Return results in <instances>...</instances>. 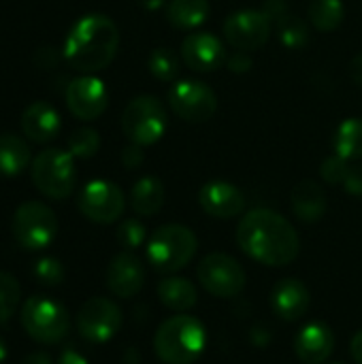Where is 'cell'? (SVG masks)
I'll list each match as a JSON object with an SVG mask.
<instances>
[{"label": "cell", "mask_w": 362, "mask_h": 364, "mask_svg": "<svg viewBox=\"0 0 362 364\" xmlns=\"http://www.w3.org/2000/svg\"><path fill=\"white\" fill-rule=\"evenodd\" d=\"M145 11H156V9H160V6H164L166 4V0H137Z\"/></svg>", "instance_id": "obj_44"}, {"label": "cell", "mask_w": 362, "mask_h": 364, "mask_svg": "<svg viewBox=\"0 0 362 364\" xmlns=\"http://www.w3.org/2000/svg\"><path fill=\"white\" fill-rule=\"evenodd\" d=\"M241 252L265 267H288L301 254V239L294 226L277 211L252 209L237 226Z\"/></svg>", "instance_id": "obj_1"}, {"label": "cell", "mask_w": 362, "mask_h": 364, "mask_svg": "<svg viewBox=\"0 0 362 364\" xmlns=\"http://www.w3.org/2000/svg\"><path fill=\"white\" fill-rule=\"evenodd\" d=\"M156 294L166 309L177 311V314H186L198 303L196 286L190 279L177 277V275H166L164 279H160Z\"/></svg>", "instance_id": "obj_22"}, {"label": "cell", "mask_w": 362, "mask_h": 364, "mask_svg": "<svg viewBox=\"0 0 362 364\" xmlns=\"http://www.w3.org/2000/svg\"><path fill=\"white\" fill-rule=\"evenodd\" d=\"M198 252L194 230L183 224H164L147 241L145 256L151 269L160 275H175L183 271Z\"/></svg>", "instance_id": "obj_4"}, {"label": "cell", "mask_w": 362, "mask_h": 364, "mask_svg": "<svg viewBox=\"0 0 362 364\" xmlns=\"http://www.w3.org/2000/svg\"><path fill=\"white\" fill-rule=\"evenodd\" d=\"M43 58V62H38L36 66L38 68H51V66H55V62H58V53H55V49H51V47H43V49H38L36 51V60H41Z\"/></svg>", "instance_id": "obj_39"}, {"label": "cell", "mask_w": 362, "mask_h": 364, "mask_svg": "<svg viewBox=\"0 0 362 364\" xmlns=\"http://www.w3.org/2000/svg\"><path fill=\"white\" fill-rule=\"evenodd\" d=\"M344 190L352 196H362V166H350L344 179Z\"/></svg>", "instance_id": "obj_37"}, {"label": "cell", "mask_w": 362, "mask_h": 364, "mask_svg": "<svg viewBox=\"0 0 362 364\" xmlns=\"http://www.w3.org/2000/svg\"><path fill=\"white\" fill-rule=\"evenodd\" d=\"M147 68H149V73H151L158 81L169 83V81H173V79L179 75V58H177L171 49L158 47V49H154V51L149 53V58H147Z\"/></svg>", "instance_id": "obj_28"}, {"label": "cell", "mask_w": 362, "mask_h": 364, "mask_svg": "<svg viewBox=\"0 0 362 364\" xmlns=\"http://www.w3.org/2000/svg\"><path fill=\"white\" fill-rule=\"evenodd\" d=\"M34 279L41 284V286H60L64 282V267L58 258H51V256H45L41 258L36 264H34V271H32Z\"/></svg>", "instance_id": "obj_33"}, {"label": "cell", "mask_w": 362, "mask_h": 364, "mask_svg": "<svg viewBox=\"0 0 362 364\" xmlns=\"http://www.w3.org/2000/svg\"><path fill=\"white\" fill-rule=\"evenodd\" d=\"M58 364H90L85 360V356H81L75 348H66L60 358H58Z\"/></svg>", "instance_id": "obj_40"}, {"label": "cell", "mask_w": 362, "mask_h": 364, "mask_svg": "<svg viewBox=\"0 0 362 364\" xmlns=\"http://www.w3.org/2000/svg\"><path fill=\"white\" fill-rule=\"evenodd\" d=\"M77 207L81 215L94 224H113L122 218L126 198L117 183L107 179H92L81 188Z\"/></svg>", "instance_id": "obj_10"}, {"label": "cell", "mask_w": 362, "mask_h": 364, "mask_svg": "<svg viewBox=\"0 0 362 364\" xmlns=\"http://www.w3.org/2000/svg\"><path fill=\"white\" fill-rule=\"evenodd\" d=\"M273 23L258 9H243L224 21V38L237 51H256L271 38Z\"/></svg>", "instance_id": "obj_13"}, {"label": "cell", "mask_w": 362, "mask_h": 364, "mask_svg": "<svg viewBox=\"0 0 362 364\" xmlns=\"http://www.w3.org/2000/svg\"><path fill=\"white\" fill-rule=\"evenodd\" d=\"M64 100L75 117L92 122L105 113L109 105V92L105 81L98 79L96 75H81L66 85Z\"/></svg>", "instance_id": "obj_14"}, {"label": "cell", "mask_w": 362, "mask_h": 364, "mask_svg": "<svg viewBox=\"0 0 362 364\" xmlns=\"http://www.w3.org/2000/svg\"><path fill=\"white\" fill-rule=\"evenodd\" d=\"M98 149H100V134H98V130L90 128V126H81V128L73 130V134L68 136V151L73 154V158L87 160Z\"/></svg>", "instance_id": "obj_30"}, {"label": "cell", "mask_w": 362, "mask_h": 364, "mask_svg": "<svg viewBox=\"0 0 362 364\" xmlns=\"http://www.w3.org/2000/svg\"><path fill=\"white\" fill-rule=\"evenodd\" d=\"M309 21L320 32H333L341 26L346 6L341 0H312L307 9Z\"/></svg>", "instance_id": "obj_27"}, {"label": "cell", "mask_w": 362, "mask_h": 364, "mask_svg": "<svg viewBox=\"0 0 362 364\" xmlns=\"http://www.w3.org/2000/svg\"><path fill=\"white\" fill-rule=\"evenodd\" d=\"M21 364H51V356L43 350H36V352H30Z\"/></svg>", "instance_id": "obj_43"}, {"label": "cell", "mask_w": 362, "mask_h": 364, "mask_svg": "<svg viewBox=\"0 0 362 364\" xmlns=\"http://www.w3.org/2000/svg\"><path fill=\"white\" fill-rule=\"evenodd\" d=\"M226 66H228L230 73L241 75V73H247V70L254 66V60H252L250 51H237V49H235V53H230V55L226 58Z\"/></svg>", "instance_id": "obj_36"}, {"label": "cell", "mask_w": 362, "mask_h": 364, "mask_svg": "<svg viewBox=\"0 0 362 364\" xmlns=\"http://www.w3.org/2000/svg\"><path fill=\"white\" fill-rule=\"evenodd\" d=\"M260 11H262V13L269 17V21L275 23V26H280L286 17H290L286 0H267V2L262 4Z\"/></svg>", "instance_id": "obj_35"}, {"label": "cell", "mask_w": 362, "mask_h": 364, "mask_svg": "<svg viewBox=\"0 0 362 364\" xmlns=\"http://www.w3.org/2000/svg\"><path fill=\"white\" fill-rule=\"evenodd\" d=\"M30 177L43 196L51 200H64L73 194L77 183L75 158L70 151L47 147L32 160Z\"/></svg>", "instance_id": "obj_6"}, {"label": "cell", "mask_w": 362, "mask_h": 364, "mask_svg": "<svg viewBox=\"0 0 362 364\" xmlns=\"http://www.w3.org/2000/svg\"><path fill=\"white\" fill-rule=\"evenodd\" d=\"M350 166H352L350 160H346V158L333 154V156H329V158L322 162V166H320V177H322L326 183H331V186H344V179H346Z\"/></svg>", "instance_id": "obj_34"}, {"label": "cell", "mask_w": 362, "mask_h": 364, "mask_svg": "<svg viewBox=\"0 0 362 364\" xmlns=\"http://www.w3.org/2000/svg\"><path fill=\"white\" fill-rule=\"evenodd\" d=\"M169 128V115L164 105L149 94L132 98L122 113V132L124 136L141 147L158 143Z\"/></svg>", "instance_id": "obj_7"}, {"label": "cell", "mask_w": 362, "mask_h": 364, "mask_svg": "<svg viewBox=\"0 0 362 364\" xmlns=\"http://www.w3.org/2000/svg\"><path fill=\"white\" fill-rule=\"evenodd\" d=\"M124 364H141V356L134 352V348H128L124 354Z\"/></svg>", "instance_id": "obj_45"}, {"label": "cell", "mask_w": 362, "mask_h": 364, "mask_svg": "<svg viewBox=\"0 0 362 364\" xmlns=\"http://www.w3.org/2000/svg\"><path fill=\"white\" fill-rule=\"evenodd\" d=\"M277 28H280V41H282V45L288 47V49H301L309 41L307 23L303 19L294 17V15L286 17Z\"/></svg>", "instance_id": "obj_31"}, {"label": "cell", "mask_w": 362, "mask_h": 364, "mask_svg": "<svg viewBox=\"0 0 362 364\" xmlns=\"http://www.w3.org/2000/svg\"><path fill=\"white\" fill-rule=\"evenodd\" d=\"M198 205L215 220H233L245 211V196L235 183L215 179L201 188Z\"/></svg>", "instance_id": "obj_17"}, {"label": "cell", "mask_w": 362, "mask_h": 364, "mask_svg": "<svg viewBox=\"0 0 362 364\" xmlns=\"http://www.w3.org/2000/svg\"><path fill=\"white\" fill-rule=\"evenodd\" d=\"M58 218L55 213L38 200H28L21 203L11 222V232L19 247L26 252H41L53 243L58 237Z\"/></svg>", "instance_id": "obj_8"}, {"label": "cell", "mask_w": 362, "mask_h": 364, "mask_svg": "<svg viewBox=\"0 0 362 364\" xmlns=\"http://www.w3.org/2000/svg\"><path fill=\"white\" fill-rule=\"evenodd\" d=\"M169 105L177 117L192 124H201L215 115L218 96L207 83L198 79H186L177 81L169 90Z\"/></svg>", "instance_id": "obj_12"}, {"label": "cell", "mask_w": 362, "mask_h": 364, "mask_svg": "<svg viewBox=\"0 0 362 364\" xmlns=\"http://www.w3.org/2000/svg\"><path fill=\"white\" fill-rule=\"evenodd\" d=\"M19 322L26 335L41 346L60 343L70 328V318L64 305L49 296H30L19 311Z\"/></svg>", "instance_id": "obj_5"}, {"label": "cell", "mask_w": 362, "mask_h": 364, "mask_svg": "<svg viewBox=\"0 0 362 364\" xmlns=\"http://www.w3.org/2000/svg\"><path fill=\"white\" fill-rule=\"evenodd\" d=\"M333 149L337 156L354 162L362 158V119L361 117H350L339 124L335 139H333Z\"/></svg>", "instance_id": "obj_26"}, {"label": "cell", "mask_w": 362, "mask_h": 364, "mask_svg": "<svg viewBox=\"0 0 362 364\" xmlns=\"http://www.w3.org/2000/svg\"><path fill=\"white\" fill-rule=\"evenodd\" d=\"M164 205V186L158 177H141L130 192V207L141 218H151L160 213Z\"/></svg>", "instance_id": "obj_23"}, {"label": "cell", "mask_w": 362, "mask_h": 364, "mask_svg": "<svg viewBox=\"0 0 362 364\" xmlns=\"http://www.w3.org/2000/svg\"><path fill=\"white\" fill-rule=\"evenodd\" d=\"M290 205H292L294 215L305 224L320 222L326 213V207H329L322 186L312 181V179H303L292 188Z\"/></svg>", "instance_id": "obj_21"}, {"label": "cell", "mask_w": 362, "mask_h": 364, "mask_svg": "<svg viewBox=\"0 0 362 364\" xmlns=\"http://www.w3.org/2000/svg\"><path fill=\"white\" fill-rule=\"evenodd\" d=\"M9 348H6V343H4V339L0 337V364L6 363V356H9V352H6Z\"/></svg>", "instance_id": "obj_46"}, {"label": "cell", "mask_w": 362, "mask_h": 364, "mask_svg": "<svg viewBox=\"0 0 362 364\" xmlns=\"http://www.w3.org/2000/svg\"><path fill=\"white\" fill-rule=\"evenodd\" d=\"M117 47L119 30L115 21L102 13H87L68 30L62 45V58L70 68L94 75L113 62Z\"/></svg>", "instance_id": "obj_2"}, {"label": "cell", "mask_w": 362, "mask_h": 364, "mask_svg": "<svg viewBox=\"0 0 362 364\" xmlns=\"http://www.w3.org/2000/svg\"><path fill=\"white\" fill-rule=\"evenodd\" d=\"M196 277L215 299H237L245 290V271L241 262L224 252L207 254L196 267Z\"/></svg>", "instance_id": "obj_9"}, {"label": "cell", "mask_w": 362, "mask_h": 364, "mask_svg": "<svg viewBox=\"0 0 362 364\" xmlns=\"http://www.w3.org/2000/svg\"><path fill=\"white\" fill-rule=\"evenodd\" d=\"M145 284V267L132 252H119L107 267V288L117 299H134Z\"/></svg>", "instance_id": "obj_16"}, {"label": "cell", "mask_w": 362, "mask_h": 364, "mask_svg": "<svg viewBox=\"0 0 362 364\" xmlns=\"http://www.w3.org/2000/svg\"><path fill=\"white\" fill-rule=\"evenodd\" d=\"M143 160H145V156H143V147L141 145H134V143H130L124 151H122V164L126 166V168H139L141 164H143Z\"/></svg>", "instance_id": "obj_38"}, {"label": "cell", "mask_w": 362, "mask_h": 364, "mask_svg": "<svg viewBox=\"0 0 362 364\" xmlns=\"http://www.w3.org/2000/svg\"><path fill=\"white\" fill-rule=\"evenodd\" d=\"M19 299H21L19 282L11 273L0 271V326L15 316L19 307Z\"/></svg>", "instance_id": "obj_29"}, {"label": "cell", "mask_w": 362, "mask_h": 364, "mask_svg": "<svg viewBox=\"0 0 362 364\" xmlns=\"http://www.w3.org/2000/svg\"><path fill=\"white\" fill-rule=\"evenodd\" d=\"M211 13L209 0H169L166 19L179 30H194L207 21Z\"/></svg>", "instance_id": "obj_25"}, {"label": "cell", "mask_w": 362, "mask_h": 364, "mask_svg": "<svg viewBox=\"0 0 362 364\" xmlns=\"http://www.w3.org/2000/svg\"><path fill=\"white\" fill-rule=\"evenodd\" d=\"M350 354H352L354 363L362 364V331H358L352 337V341H350Z\"/></svg>", "instance_id": "obj_42"}, {"label": "cell", "mask_w": 362, "mask_h": 364, "mask_svg": "<svg viewBox=\"0 0 362 364\" xmlns=\"http://www.w3.org/2000/svg\"><path fill=\"white\" fill-rule=\"evenodd\" d=\"M312 307V292L309 288L297 279L286 277L275 284L271 292V309L284 322H299Z\"/></svg>", "instance_id": "obj_18"}, {"label": "cell", "mask_w": 362, "mask_h": 364, "mask_svg": "<svg viewBox=\"0 0 362 364\" xmlns=\"http://www.w3.org/2000/svg\"><path fill=\"white\" fill-rule=\"evenodd\" d=\"M331 364H341V363H331Z\"/></svg>", "instance_id": "obj_47"}, {"label": "cell", "mask_w": 362, "mask_h": 364, "mask_svg": "<svg viewBox=\"0 0 362 364\" xmlns=\"http://www.w3.org/2000/svg\"><path fill=\"white\" fill-rule=\"evenodd\" d=\"M62 130V119L55 107H51L45 100L30 102L21 113V132L28 141L45 145L58 139Z\"/></svg>", "instance_id": "obj_20"}, {"label": "cell", "mask_w": 362, "mask_h": 364, "mask_svg": "<svg viewBox=\"0 0 362 364\" xmlns=\"http://www.w3.org/2000/svg\"><path fill=\"white\" fill-rule=\"evenodd\" d=\"M115 237H117V243H119L126 252H134V250H139V247L145 243V239H147V228H145L139 220L130 218V220H124V222L117 226Z\"/></svg>", "instance_id": "obj_32"}, {"label": "cell", "mask_w": 362, "mask_h": 364, "mask_svg": "<svg viewBox=\"0 0 362 364\" xmlns=\"http://www.w3.org/2000/svg\"><path fill=\"white\" fill-rule=\"evenodd\" d=\"M292 348L303 364H324L335 350V335L329 324L309 322L297 333Z\"/></svg>", "instance_id": "obj_19"}, {"label": "cell", "mask_w": 362, "mask_h": 364, "mask_svg": "<svg viewBox=\"0 0 362 364\" xmlns=\"http://www.w3.org/2000/svg\"><path fill=\"white\" fill-rule=\"evenodd\" d=\"M350 77H352V81L356 85L362 87V53L352 58V62H350Z\"/></svg>", "instance_id": "obj_41"}, {"label": "cell", "mask_w": 362, "mask_h": 364, "mask_svg": "<svg viewBox=\"0 0 362 364\" xmlns=\"http://www.w3.org/2000/svg\"><path fill=\"white\" fill-rule=\"evenodd\" d=\"M207 350V328L194 316H173L154 335V352L164 364L196 363Z\"/></svg>", "instance_id": "obj_3"}, {"label": "cell", "mask_w": 362, "mask_h": 364, "mask_svg": "<svg viewBox=\"0 0 362 364\" xmlns=\"http://www.w3.org/2000/svg\"><path fill=\"white\" fill-rule=\"evenodd\" d=\"M224 43L211 32H192L181 43V60L194 73H213L226 64Z\"/></svg>", "instance_id": "obj_15"}, {"label": "cell", "mask_w": 362, "mask_h": 364, "mask_svg": "<svg viewBox=\"0 0 362 364\" xmlns=\"http://www.w3.org/2000/svg\"><path fill=\"white\" fill-rule=\"evenodd\" d=\"M32 164L28 141L17 134H0V177H17Z\"/></svg>", "instance_id": "obj_24"}, {"label": "cell", "mask_w": 362, "mask_h": 364, "mask_svg": "<svg viewBox=\"0 0 362 364\" xmlns=\"http://www.w3.org/2000/svg\"><path fill=\"white\" fill-rule=\"evenodd\" d=\"M122 328V309L105 296L87 299L77 314V331L87 343H107Z\"/></svg>", "instance_id": "obj_11"}]
</instances>
